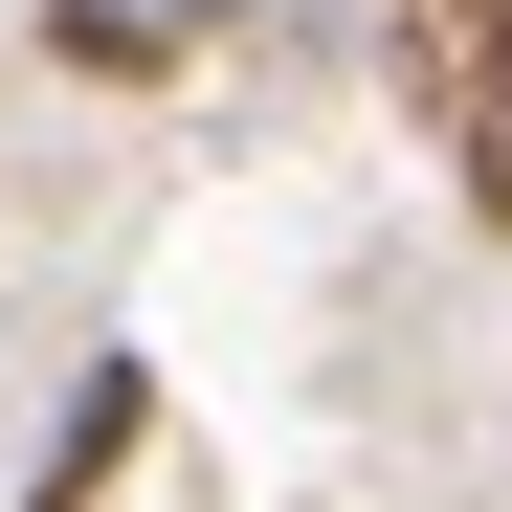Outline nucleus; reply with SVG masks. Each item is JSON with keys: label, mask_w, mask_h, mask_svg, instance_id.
Returning <instances> with one entry per match:
<instances>
[{"label": "nucleus", "mask_w": 512, "mask_h": 512, "mask_svg": "<svg viewBox=\"0 0 512 512\" xmlns=\"http://www.w3.org/2000/svg\"><path fill=\"white\" fill-rule=\"evenodd\" d=\"M134 423H156V379H134V357H90V401L45 423V512H90V490L134 468Z\"/></svg>", "instance_id": "obj_1"}, {"label": "nucleus", "mask_w": 512, "mask_h": 512, "mask_svg": "<svg viewBox=\"0 0 512 512\" xmlns=\"http://www.w3.org/2000/svg\"><path fill=\"white\" fill-rule=\"evenodd\" d=\"M45 45H67V67H112V90H134V67H179V45L134 23V0H45Z\"/></svg>", "instance_id": "obj_2"}, {"label": "nucleus", "mask_w": 512, "mask_h": 512, "mask_svg": "<svg viewBox=\"0 0 512 512\" xmlns=\"http://www.w3.org/2000/svg\"><path fill=\"white\" fill-rule=\"evenodd\" d=\"M468 201H490V223H512V112H468Z\"/></svg>", "instance_id": "obj_3"}, {"label": "nucleus", "mask_w": 512, "mask_h": 512, "mask_svg": "<svg viewBox=\"0 0 512 512\" xmlns=\"http://www.w3.org/2000/svg\"><path fill=\"white\" fill-rule=\"evenodd\" d=\"M134 23H156V45H201V23H223V0H134Z\"/></svg>", "instance_id": "obj_4"}]
</instances>
